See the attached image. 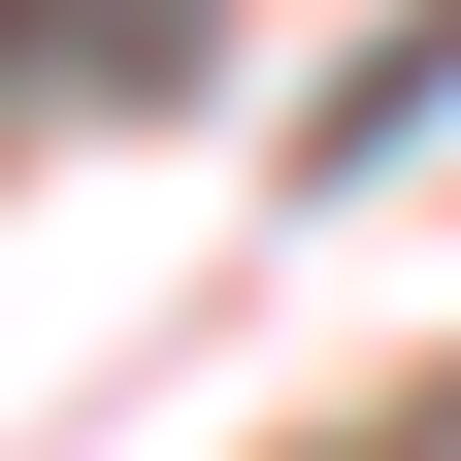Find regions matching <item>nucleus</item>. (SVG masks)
<instances>
[{"instance_id":"obj_1","label":"nucleus","mask_w":461,"mask_h":461,"mask_svg":"<svg viewBox=\"0 0 461 461\" xmlns=\"http://www.w3.org/2000/svg\"><path fill=\"white\" fill-rule=\"evenodd\" d=\"M429 99H461V0H429V33H363V67H330V132H297V165H395V132H429Z\"/></svg>"}]
</instances>
